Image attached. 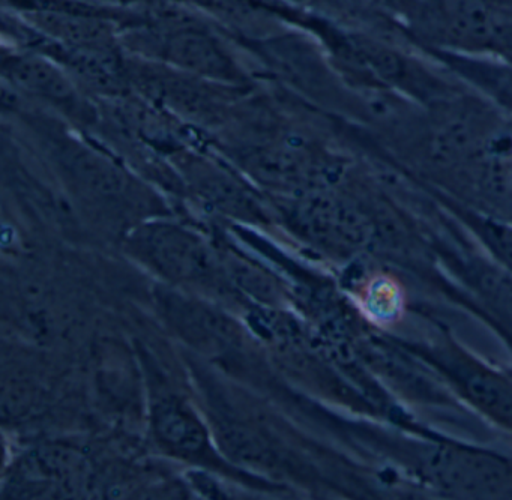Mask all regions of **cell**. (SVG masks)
I'll return each instance as SVG.
<instances>
[{"instance_id":"cell-5","label":"cell","mask_w":512,"mask_h":500,"mask_svg":"<svg viewBox=\"0 0 512 500\" xmlns=\"http://www.w3.org/2000/svg\"><path fill=\"white\" fill-rule=\"evenodd\" d=\"M457 70L467 82L472 83L484 97L512 116V67L484 64V62H460Z\"/></svg>"},{"instance_id":"cell-4","label":"cell","mask_w":512,"mask_h":500,"mask_svg":"<svg viewBox=\"0 0 512 500\" xmlns=\"http://www.w3.org/2000/svg\"><path fill=\"white\" fill-rule=\"evenodd\" d=\"M5 74L11 83L26 91L50 98L62 106H76L77 97L67 77L44 58L16 56L5 64Z\"/></svg>"},{"instance_id":"cell-1","label":"cell","mask_w":512,"mask_h":500,"mask_svg":"<svg viewBox=\"0 0 512 500\" xmlns=\"http://www.w3.org/2000/svg\"><path fill=\"white\" fill-rule=\"evenodd\" d=\"M427 13L449 44L463 49L499 47L500 0H431Z\"/></svg>"},{"instance_id":"cell-3","label":"cell","mask_w":512,"mask_h":500,"mask_svg":"<svg viewBox=\"0 0 512 500\" xmlns=\"http://www.w3.org/2000/svg\"><path fill=\"white\" fill-rule=\"evenodd\" d=\"M35 28L47 38H56L67 49L110 47L113 34L110 23L89 14L70 13L61 10L34 11L31 14Z\"/></svg>"},{"instance_id":"cell-2","label":"cell","mask_w":512,"mask_h":500,"mask_svg":"<svg viewBox=\"0 0 512 500\" xmlns=\"http://www.w3.org/2000/svg\"><path fill=\"white\" fill-rule=\"evenodd\" d=\"M160 47L167 62L191 73L227 80L236 76L235 65L226 52L199 29H173L161 37Z\"/></svg>"}]
</instances>
